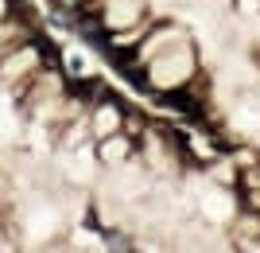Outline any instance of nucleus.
<instances>
[{
	"label": "nucleus",
	"instance_id": "obj_1",
	"mask_svg": "<svg viewBox=\"0 0 260 253\" xmlns=\"http://www.w3.org/2000/svg\"><path fill=\"white\" fill-rule=\"evenodd\" d=\"M47 63H62V55H58V47H54L51 39L39 32L35 39L20 43L16 51H8V55L0 59V90L16 101L23 90L35 82V74H39Z\"/></svg>",
	"mask_w": 260,
	"mask_h": 253
},
{
	"label": "nucleus",
	"instance_id": "obj_2",
	"mask_svg": "<svg viewBox=\"0 0 260 253\" xmlns=\"http://www.w3.org/2000/svg\"><path fill=\"white\" fill-rule=\"evenodd\" d=\"M202 70V55L190 35H183L175 47H167L163 55H155L152 63L144 66V86L148 94H167V90H183L190 86Z\"/></svg>",
	"mask_w": 260,
	"mask_h": 253
},
{
	"label": "nucleus",
	"instance_id": "obj_3",
	"mask_svg": "<svg viewBox=\"0 0 260 253\" xmlns=\"http://www.w3.org/2000/svg\"><path fill=\"white\" fill-rule=\"evenodd\" d=\"M89 12H98L101 27H105L109 35L113 32H128V27H136V23L152 20L155 12L148 8V0H93V4H86Z\"/></svg>",
	"mask_w": 260,
	"mask_h": 253
},
{
	"label": "nucleus",
	"instance_id": "obj_4",
	"mask_svg": "<svg viewBox=\"0 0 260 253\" xmlns=\"http://www.w3.org/2000/svg\"><path fill=\"white\" fill-rule=\"evenodd\" d=\"M128 109H132V105L120 98L113 86H109L105 94L89 105V113H86L93 140H105V136H113V132H124V117H128Z\"/></svg>",
	"mask_w": 260,
	"mask_h": 253
},
{
	"label": "nucleus",
	"instance_id": "obj_5",
	"mask_svg": "<svg viewBox=\"0 0 260 253\" xmlns=\"http://www.w3.org/2000/svg\"><path fill=\"white\" fill-rule=\"evenodd\" d=\"M183 35H190V32H186V27H183L179 20L155 16V20H152V27H148V35H144L140 43L132 47V63H136V66H148L155 55H163L167 47H175V43H179Z\"/></svg>",
	"mask_w": 260,
	"mask_h": 253
},
{
	"label": "nucleus",
	"instance_id": "obj_6",
	"mask_svg": "<svg viewBox=\"0 0 260 253\" xmlns=\"http://www.w3.org/2000/svg\"><path fill=\"white\" fill-rule=\"evenodd\" d=\"M39 32H43L39 27V12L31 8V0H20L8 20H0V59L8 55V51H16L20 43L35 39Z\"/></svg>",
	"mask_w": 260,
	"mask_h": 253
},
{
	"label": "nucleus",
	"instance_id": "obj_7",
	"mask_svg": "<svg viewBox=\"0 0 260 253\" xmlns=\"http://www.w3.org/2000/svg\"><path fill=\"white\" fill-rule=\"evenodd\" d=\"M136 148H140V144L132 140L128 132H113L105 140H93V160H98L101 172H117V167L136 160Z\"/></svg>",
	"mask_w": 260,
	"mask_h": 253
},
{
	"label": "nucleus",
	"instance_id": "obj_8",
	"mask_svg": "<svg viewBox=\"0 0 260 253\" xmlns=\"http://www.w3.org/2000/svg\"><path fill=\"white\" fill-rule=\"evenodd\" d=\"M12 12H16V0H0V20H8Z\"/></svg>",
	"mask_w": 260,
	"mask_h": 253
},
{
	"label": "nucleus",
	"instance_id": "obj_9",
	"mask_svg": "<svg viewBox=\"0 0 260 253\" xmlns=\"http://www.w3.org/2000/svg\"><path fill=\"white\" fill-rule=\"evenodd\" d=\"M86 4H93V0H86Z\"/></svg>",
	"mask_w": 260,
	"mask_h": 253
}]
</instances>
